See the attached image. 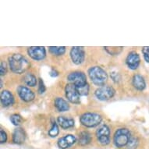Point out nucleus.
I'll return each instance as SVG.
<instances>
[{
	"instance_id": "9d476101",
	"label": "nucleus",
	"mask_w": 149,
	"mask_h": 149,
	"mask_svg": "<svg viewBox=\"0 0 149 149\" xmlns=\"http://www.w3.org/2000/svg\"><path fill=\"white\" fill-rule=\"evenodd\" d=\"M27 52L30 57L34 60H42L45 58L46 51L43 46H32L28 48Z\"/></svg>"
},
{
	"instance_id": "2eb2a0df",
	"label": "nucleus",
	"mask_w": 149,
	"mask_h": 149,
	"mask_svg": "<svg viewBox=\"0 0 149 149\" xmlns=\"http://www.w3.org/2000/svg\"><path fill=\"white\" fill-rule=\"evenodd\" d=\"M26 133L23 128H17L13 134V141L15 144H21L25 141Z\"/></svg>"
},
{
	"instance_id": "cd10ccee",
	"label": "nucleus",
	"mask_w": 149,
	"mask_h": 149,
	"mask_svg": "<svg viewBox=\"0 0 149 149\" xmlns=\"http://www.w3.org/2000/svg\"><path fill=\"white\" fill-rule=\"evenodd\" d=\"M6 73H7V64L5 62H2L0 66V75L4 76L6 74Z\"/></svg>"
},
{
	"instance_id": "f257e3e1",
	"label": "nucleus",
	"mask_w": 149,
	"mask_h": 149,
	"mask_svg": "<svg viewBox=\"0 0 149 149\" xmlns=\"http://www.w3.org/2000/svg\"><path fill=\"white\" fill-rule=\"evenodd\" d=\"M9 65L11 71L17 74L24 73L31 66L29 61L20 54H13L9 57Z\"/></svg>"
},
{
	"instance_id": "c85d7f7f",
	"label": "nucleus",
	"mask_w": 149,
	"mask_h": 149,
	"mask_svg": "<svg viewBox=\"0 0 149 149\" xmlns=\"http://www.w3.org/2000/svg\"><path fill=\"white\" fill-rule=\"evenodd\" d=\"M6 141H7V134L3 130H0V143L3 144V143H6Z\"/></svg>"
},
{
	"instance_id": "7ed1b4c3",
	"label": "nucleus",
	"mask_w": 149,
	"mask_h": 149,
	"mask_svg": "<svg viewBox=\"0 0 149 149\" xmlns=\"http://www.w3.org/2000/svg\"><path fill=\"white\" fill-rule=\"evenodd\" d=\"M102 117L100 114L95 113H85L80 118L81 124L86 127H95L100 124Z\"/></svg>"
},
{
	"instance_id": "6ab92c4d",
	"label": "nucleus",
	"mask_w": 149,
	"mask_h": 149,
	"mask_svg": "<svg viewBox=\"0 0 149 149\" xmlns=\"http://www.w3.org/2000/svg\"><path fill=\"white\" fill-rule=\"evenodd\" d=\"M91 141V135L88 131H83L81 132L79 135V144H81L82 146L87 145V144H90Z\"/></svg>"
},
{
	"instance_id": "a878e982",
	"label": "nucleus",
	"mask_w": 149,
	"mask_h": 149,
	"mask_svg": "<svg viewBox=\"0 0 149 149\" xmlns=\"http://www.w3.org/2000/svg\"><path fill=\"white\" fill-rule=\"evenodd\" d=\"M77 90H78L80 95H88V93H89V85H88V84H85L83 87L77 88Z\"/></svg>"
},
{
	"instance_id": "f3484780",
	"label": "nucleus",
	"mask_w": 149,
	"mask_h": 149,
	"mask_svg": "<svg viewBox=\"0 0 149 149\" xmlns=\"http://www.w3.org/2000/svg\"><path fill=\"white\" fill-rule=\"evenodd\" d=\"M57 122L63 129H69L74 126V120L72 118L59 116L57 119Z\"/></svg>"
},
{
	"instance_id": "423d86ee",
	"label": "nucleus",
	"mask_w": 149,
	"mask_h": 149,
	"mask_svg": "<svg viewBox=\"0 0 149 149\" xmlns=\"http://www.w3.org/2000/svg\"><path fill=\"white\" fill-rule=\"evenodd\" d=\"M67 79L71 84L76 86L77 88H81L85 84H87V77L85 73L81 71H75L72 72L68 75Z\"/></svg>"
},
{
	"instance_id": "c756f323",
	"label": "nucleus",
	"mask_w": 149,
	"mask_h": 149,
	"mask_svg": "<svg viewBox=\"0 0 149 149\" xmlns=\"http://www.w3.org/2000/svg\"><path fill=\"white\" fill-rule=\"evenodd\" d=\"M38 93L39 94H43L45 91V86L44 84V82L42 81V79H39V84H38Z\"/></svg>"
},
{
	"instance_id": "a211bd4d",
	"label": "nucleus",
	"mask_w": 149,
	"mask_h": 149,
	"mask_svg": "<svg viewBox=\"0 0 149 149\" xmlns=\"http://www.w3.org/2000/svg\"><path fill=\"white\" fill-rule=\"evenodd\" d=\"M55 106L59 112H66L70 109V105L66 100L62 98H56L54 102Z\"/></svg>"
},
{
	"instance_id": "aec40b11",
	"label": "nucleus",
	"mask_w": 149,
	"mask_h": 149,
	"mask_svg": "<svg viewBox=\"0 0 149 149\" xmlns=\"http://www.w3.org/2000/svg\"><path fill=\"white\" fill-rule=\"evenodd\" d=\"M23 81L27 86L30 87H34L37 84V78L32 73H27L23 77Z\"/></svg>"
},
{
	"instance_id": "b1692460",
	"label": "nucleus",
	"mask_w": 149,
	"mask_h": 149,
	"mask_svg": "<svg viewBox=\"0 0 149 149\" xmlns=\"http://www.w3.org/2000/svg\"><path fill=\"white\" fill-rule=\"evenodd\" d=\"M10 120H11L13 124L15 125V126H20L24 121L21 116H20L19 114H13V115L11 116Z\"/></svg>"
},
{
	"instance_id": "6e6552de",
	"label": "nucleus",
	"mask_w": 149,
	"mask_h": 149,
	"mask_svg": "<svg viewBox=\"0 0 149 149\" xmlns=\"http://www.w3.org/2000/svg\"><path fill=\"white\" fill-rule=\"evenodd\" d=\"M70 57L73 63L80 65L84 61L85 51L84 47L74 46L70 50Z\"/></svg>"
},
{
	"instance_id": "20e7f679",
	"label": "nucleus",
	"mask_w": 149,
	"mask_h": 149,
	"mask_svg": "<svg viewBox=\"0 0 149 149\" xmlns=\"http://www.w3.org/2000/svg\"><path fill=\"white\" fill-rule=\"evenodd\" d=\"M130 137H131V135H130L129 130L126 128L119 129L116 131L114 134V137H113L114 144L118 148L126 146L128 144Z\"/></svg>"
},
{
	"instance_id": "393cba45",
	"label": "nucleus",
	"mask_w": 149,
	"mask_h": 149,
	"mask_svg": "<svg viewBox=\"0 0 149 149\" xmlns=\"http://www.w3.org/2000/svg\"><path fill=\"white\" fill-rule=\"evenodd\" d=\"M138 139H137V137H130V139L129 142H128V144L127 145V149H136L137 148V145H138Z\"/></svg>"
},
{
	"instance_id": "dca6fc26",
	"label": "nucleus",
	"mask_w": 149,
	"mask_h": 149,
	"mask_svg": "<svg viewBox=\"0 0 149 149\" xmlns=\"http://www.w3.org/2000/svg\"><path fill=\"white\" fill-rule=\"evenodd\" d=\"M132 84L138 91H143L146 87L144 78L140 74H135L134 76L133 77Z\"/></svg>"
},
{
	"instance_id": "39448f33",
	"label": "nucleus",
	"mask_w": 149,
	"mask_h": 149,
	"mask_svg": "<svg viewBox=\"0 0 149 149\" xmlns=\"http://www.w3.org/2000/svg\"><path fill=\"white\" fill-rule=\"evenodd\" d=\"M115 89L109 85L102 86L98 88L95 92V95L98 100L108 101L113 98L115 95Z\"/></svg>"
},
{
	"instance_id": "f8f14e48",
	"label": "nucleus",
	"mask_w": 149,
	"mask_h": 149,
	"mask_svg": "<svg viewBox=\"0 0 149 149\" xmlns=\"http://www.w3.org/2000/svg\"><path fill=\"white\" fill-rule=\"evenodd\" d=\"M140 62H141V58L136 52H130L126 59V63H127V66L131 70L137 69L140 65Z\"/></svg>"
},
{
	"instance_id": "4be33fe9",
	"label": "nucleus",
	"mask_w": 149,
	"mask_h": 149,
	"mask_svg": "<svg viewBox=\"0 0 149 149\" xmlns=\"http://www.w3.org/2000/svg\"><path fill=\"white\" fill-rule=\"evenodd\" d=\"M59 130L58 127V125L56 123V121H52L51 129L49 130V135L51 137H56L57 135L59 134Z\"/></svg>"
},
{
	"instance_id": "4468645a",
	"label": "nucleus",
	"mask_w": 149,
	"mask_h": 149,
	"mask_svg": "<svg viewBox=\"0 0 149 149\" xmlns=\"http://www.w3.org/2000/svg\"><path fill=\"white\" fill-rule=\"evenodd\" d=\"M1 102L5 107L10 106L14 103V97L10 91L4 90L1 92Z\"/></svg>"
},
{
	"instance_id": "1a4fd4ad",
	"label": "nucleus",
	"mask_w": 149,
	"mask_h": 149,
	"mask_svg": "<svg viewBox=\"0 0 149 149\" xmlns=\"http://www.w3.org/2000/svg\"><path fill=\"white\" fill-rule=\"evenodd\" d=\"M98 141L102 145H107L110 142V130L107 125L101 126L96 131Z\"/></svg>"
},
{
	"instance_id": "0eeeda50",
	"label": "nucleus",
	"mask_w": 149,
	"mask_h": 149,
	"mask_svg": "<svg viewBox=\"0 0 149 149\" xmlns=\"http://www.w3.org/2000/svg\"><path fill=\"white\" fill-rule=\"evenodd\" d=\"M66 97L69 102L73 104H78L80 103V94L78 92L77 88L73 84H66L65 88Z\"/></svg>"
},
{
	"instance_id": "9b49d317",
	"label": "nucleus",
	"mask_w": 149,
	"mask_h": 149,
	"mask_svg": "<svg viewBox=\"0 0 149 149\" xmlns=\"http://www.w3.org/2000/svg\"><path fill=\"white\" fill-rule=\"evenodd\" d=\"M17 91L18 95L20 96V98L23 101H24L26 102H31L34 99L35 95L34 93L32 91L30 88L25 87V86L20 85L19 86L17 89Z\"/></svg>"
},
{
	"instance_id": "bb28decb",
	"label": "nucleus",
	"mask_w": 149,
	"mask_h": 149,
	"mask_svg": "<svg viewBox=\"0 0 149 149\" xmlns=\"http://www.w3.org/2000/svg\"><path fill=\"white\" fill-rule=\"evenodd\" d=\"M142 53L144 60L147 63H149V46H144L142 48Z\"/></svg>"
},
{
	"instance_id": "ddd939ff",
	"label": "nucleus",
	"mask_w": 149,
	"mask_h": 149,
	"mask_svg": "<svg viewBox=\"0 0 149 149\" xmlns=\"http://www.w3.org/2000/svg\"><path fill=\"white\" fill-rule=\"evenodd\" d=\"M77 141L76 137L74 135L68 134L65 137L59 138L58 141V146L61 149H66L71 145H73Z\"/></svg>"
},
{
	"instance_id": "412c9836",
	"label": "nucleus",
	"mask_w": 149,
	"mask_h": 149,
	"mask_svg": "<svg viewBox=\"0 0 149 149\" xmlns=\"http://www.w3.org/2000/svg\"><path fill=\"white\" fill-rule=\"evenodd\" d=\"M49 49L50 53L52 54L53 56H59L63 55L65 53V52H66V47L64 46H51L49 47Z\"/></svg>"
},
{
	"instance_id": "5701e85b",
	"label": "nucleus",
	"mask_w": 149,
	"mask_h": 149,
	"mask_svg": "<svg viewBox=\"0 0 149 149\" xmlns=\"http://www.w3.org/2000/svg\"><path fill=\"white\" fill-rule=\"evenodd\" d=\"M104 49L110 55H118L123 50V47H104Z\"/></svg>"
},
{
	"instance_id": "7c9ffc66",
	"label": "nucleus",
	"mask_w": 149,
	"mask_h": 149,
	"mask_svg": "<svg viewBox=\"0 0 149 149\" xmlns=\"http://www.w3.org/2000/svg\"><path fill=\"white\" fill-rule=\"evenodd\" d=\"M50 75H51L52 77H57L58 75H59V73L57 72L56 70H52L51 71H50Z\"/></svg>"
},
{
	"instance_id": "f03ea898",
	"label": "nucleus",
	"mask_w": 149,
	"mask_h": 149,
	"mask_svg": "<svg viewBox=\"0 0 149 149\" xmlns=\"http://www.w3.org/2000/svg\"><path fill=\"white\" fill-rule=\"evenodd\" d=\"M88 76L94 84L104 86L108 80V74L100 66H93L88 70Z\"/></svg>"
}]
</instances>
